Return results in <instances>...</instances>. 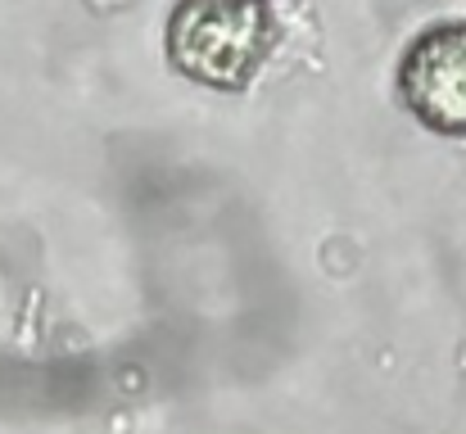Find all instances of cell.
Returning a JSON list of instances; mask_svg holds the SVG:
<instances>
[{
  "label": "cell",
  "mask_w": 466,
  "mask_h": 434,
  "mask_svg": "<svg viewBox=\"0 0 466 434\" xmlns=\"http://www.w3.org/2000/svg\"><path fill=\"white\" fill-rule=\"evenodd\" d=\"M172 59L204 82H240L268 50V23L254 0H186L172 18Z\"/></svg>",
  "instance_id": "obj_1"
},
{
  "label": "cell",
  "mask_w": 466,
  "mask_h": 434,
  "mask_svg": "<svg viewBox=\"0 0 466 434\" xmlns=\"http://www.w3.org/2000/svg\"><path fill=\"white\" fill-rule=\"evenodd\" d=\"M408 105L440 132H466V23L431 27L403 64Z\"/></svg>",
  "instance_id": "obj_2"
}]
</instances>
